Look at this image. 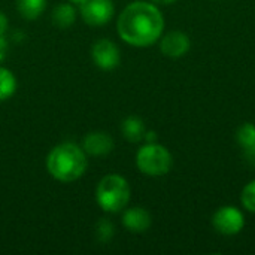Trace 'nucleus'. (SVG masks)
<instances>
[{
	"label": "nucleus",
	"mask_w": 255,
	"mask_h": 255,
	"mask_svg": "<svg viewBox=\"0 0 255 255\" xmlns=\"http://www.w3.org/2000/svg\"><path fill=\"white\" fill-rule=\"evenodd\" d=\"M91 57H93V61L96 63V66L103 70H112L121 61V54H120L118 46L109 39L97 40L93 45Z\"/></svg>",
	"instance_id": "obj_7"
},
{
	"label": "nucleus",
	"mask_w": 255,
	"mask_h": 255,
	"mask_svg": "<svg viewBox=\"0 0 255 255\" xmlns=\"http://www.w3.org/2000/svg\"><path fill=\"white\" fill-rule=\"evenodd\" d=\"M160 49L166 57L179 58L185 55L190 49V37L182 31H170L167 33L160 43Z\"/></svg>",
	"instance_id": "obj_9"
},
{
	"label": "nucleus",
	"mask_w": 255,
	"mask_h": 255,
	"mask_svg": "<svg viewBox=\"0 0 255 255\" xmlns=\"http://www.w3.org/2000/svg\"><path fill=\"white\" fill-rule=\"evenodd\" d=\"M212 224H214V229L220 235L233 236V235H238L244 229L245 218H244V214L238 208L224 206L214 214Z\"/></svg>",
	"instance_id": "obj_5"
},
{
	"label": "nucleus",
	"mask_w": 255,
	"mask_h": 255,
	"mask_svg": "<svg viewBox=\"0 0 255 255\" xmlns=\"http://www.w3.org/2000/svg\"><path fill=\"white\" fill-rule=\"evenodd\" d=\"M123 224L131 233H143L151 226V215L143 208H130L123 215Z\"/></svg>",
	"instance_id": "obj_10"
},
{
	"label": "nucleus",
	"mask_w": 255,
	"mask_h": 255,
	"mask_svg": "<svg viewBox=\"0 0 255 255\" xmlns=\"http://www.w3.org/2000/svg\"><path fill=\"white\" fill-rule=\"evenodd\" d=\"M16 90V79L13 73L4 67H0V102L9 99Z\"/></svg>",
	"instance_id": "obj_14"
},
{
	"label": "nucleus",
	"mask_w": 255,
	"mask_h": 255,
	"mask_svg": "<svg viewBox=\"0 0 255 255\" xmlns=\"http://www.w3.org/2000/svg\"><path fill=\"white\" fill-rule=\"evenodd\" d=\"M121 133L124 136V139H127L128 142H140L145 137V124L139 117H128L123 121L121 124Z\"/></svg>",
	"instance_id": "obj_11"
},
{
	"label": "nucleus",
	"mask_w": 255,
	"mask_h": 255,
	"mask_svg": "<svg viewBox=\"0 0 255 255\" xmlns=\"http://www.w3.org/2000/svg\"><path fill=\"white\" fill-rule=\"evenodd\" d=\"M96 199L103 211L117 214L130 202V185L120 175H108L99 182Z\"/></svg>",
	"instance_id": "obj_3"
},
{
	"label": "nucleus",
	"mask_w": 255,
	"mask_h": 255,
	"mask_svg": "<svg viewBox=\"0 0 255 255\" xmlns=\"http://www.w3.org/2000/svg\"><path fill=\"white\" fill-rule=\"evenodd\" d=\"M87 155L82 146L66 142L51 149L46 157V169L49 175L60 182H73L87 170Z\"/></svg>",
	"instance_id": "obj_2"
},
{
	"label": "nucleus",
	"mask_w": 255,
	"mask_h": 255,
	"mask_svg": "<svg viewBox=\"0 0 255 255\" xmlns=\"http://www.w3.org/2000/svg\"><path fill=\"white\" fill-rule=\"evenodd\" d=\"M87 0H69V3H72V4H78V6H81V4H84Z\"/></svg>",
	"instance_id": "obj_23"
},
{
	"label": "nucleus",
	"mask_w": 255,
	"mask_h": 255,
	"mask_svg": "<svg viewBox=\"0 0 255 255\" xmlns=\"http://www.w3.org/2000/svg\"><path fill=\"white\" fill-rule=\"evenodd\" d=\"M6 28H7V18H6V15L0 10V36L4 34Z\"/></svg>",
	"instance_id": "obj_18"
},
{
	"label": "nucleus",
	"mask_w": 255,
	"mask_h": 255,
	"mask_svg": "<svg viewBox=\"0 0 255 255\" xmlns=\"http://www.w3.org/2000/svg\"><path fill=\"white\" fill-rule=\"evenodd\" d=\"M52 22L58 28H67L70 27L76 19V10L72 3H61L57 4L51 13Z\"/></svg>",
	"instance_id": "obj_12"
},
{
	"label": "nucleus",
	"mask_w": 255,
	"mask_h": 255,
	"mask_svg": "<svg viewBox=\"0 0 255 255\" xmlns=\"http://www.w3.org/2000/svg\"><path fill=\"white\" fill-rule=\"evenodd\" d=\"M241 202L247 211L255 214V181H251L250 184H247V187L242 190Z\"/></svg>",
	"instance_id": "obj_17"
},
{
	"label": "nucleus",
	"mask_w": 255,
	"mask_h": 255,
	"mask_svg": "<svg viewBox=\"0 0 255 255\" xmlns=\"http://www.w3.org/2000/svg\"><path fill=\"white\" fill-rule=\"evenodd\" d=\"M238 142L239 145L248 151L250 148H253L255 143V126L251 123L242 124L241 128L238 130Z\"/></svg>",
	"instance_id": "obj_15"
},
{
	"label": "nucleus",
	"mask_w": 255,
	"mask_h": 255,
	"mask_svg": "<svg viewBox=\"0 0 255 255\" xmlns=\"http://www.w3.org/2000/svg\"><path fill=\"white\" fill-rule=\"evenodd\" d=\"M152 3H157V4H170L176 0H151Z\"/></svg>",
	"instance_id": "obj_21"
},
{
	"label": "nucleus",
	"mask_w": 255,
	"mask_h": 255,
	"mask_svg": "<svg viewBox=\"0 0 255 255\" xmlns=\"http://www.w3.org/2000/svg\"><path fill=\"white\" fill-rule=\"evenodd\" d=\"M112 0H87L81 4V16L88 25H103L114 16Z\"/></svg>",
	"instance_id": "obj_6"
},
{
	"label": "nucleus",
	"mask_w": 255,
	"mask_h": 255,
	"mask_svg": "<svg viewBox=\"0 0 255 255\" xmlns=\"http://www.w3.org/2000/svg\"><path fill=\"white\" fill-rule=\"evenodd\" d=\"M46 7V0H16V9L25 19L39 18Z\"/></svg>",
	"instance_id": "obj_13"
},
{
	"label": "nucleus",
	"mask_w": 255,
	"mask_h": 255,
	"mask_svg": "<svg viewBox=\"0 0 255 255\" xmlns=\"http://www.w3.org/2000/svg\"><path fill=\"white\" fill-rule=\"evenodd\" d=\"M82 149L93 157H103L112 152L114 139L105 131H91L82 140Z\"/></svg>",
	"instance_id": "obj_8"
},
{
	"label": "nucleus",
	"mask_w": 255,
	"mask_h": 255,
	"mask_svg": "<svg viewBox=\"0 0 255 255\" xmlns=\"http://www.w3.org/2000/svg\"><path fill=\"white\" fill-rule=\"evenodd\" d=\"M247 154H248V157H250L251 160H255V143L253 148H250V149L247 151Z\"/></svg>",
	"instance_id": "obj_22"
},
{
	"label": "nucleus",
	"mask_w": 255,
	"mask_h": 255,
	"mask_svg": "<svg viewBox=\"0 0 255 255\" xmlns=\"http://www.w3.org/2000/svg\"><path fill=\"white\" fill-rule=\"evenodd\" d=\"M136 166L148 176H163L172 167V155L163 145L146 143L137 151Z\"/></svg>",
	"instance_id": "obj_4"
},
{
	"label": "nucleus",
	"mask_w": 255,
	"mask_h": 255,
	"mask_svg": "<svg viewBox=\"0 0 255 255\" xmlns=\"http://www.w3.org/2000/svg\"><path fill=\"white\" fill-rule=\"evenodd\" d=\"M6 49H7V45H6V39L3 36H0V63L3 61L4 55H6Z\"/></svg>",
	"instance_id": "obj_19"
},
{
	"label": "nucleus",
	"mask_w": 255,
	"mask_h": 255,
	"mask_svg": "<svg viewBox=\"0 0 255 255\" xmlns=\"http://www.w3.org/2000/svg\"><path fill=\"white\" fill-rule=\"evenodd\" d=\"M115 235V227L108 218H100L96 224V238L100 244H108Z\"/></svg>",
	"instance_id": "obj_16"
},
{
	"label": "nucleus",
	"mask_w": 255,
	"mask_h": 255,
	"mask_svg": "<svg viewBox=\"0 0 255 255\" xmlns=\"http://www.w3.org/2000/svg\"><path fill=\"white\" fill-rule=\"evenodd\" d=\"M120 37L133 46H149L155 43L164 28L160 9L149 1H133L118 16Z\"/></svg>",
	"instance_id": "obj_1"
},
{
	"label": "nucleus",
	"mask_w": 255,
	"mask_h": 255,
	"mask_svg": "<svg viewBox=\"0 0 255 255\" xmlns=\"http://www.w3.org/2000/svg\"><path fill=\"white\" fill-rule=\"evenodd\" d=\"M143 139H145L148 143H154V142H155V139H157V134H155L154 131H146Z\"/></svg>",
	"instance_id": "obj_20"
}]
</instances>
